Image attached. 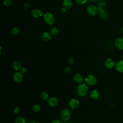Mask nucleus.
<instances>
[{
    "label": "nucleus",
    "mask_w": 123,
    "mask_h": 123,
    "mask_svg": "<svg viewBox=\"0 0 123 123\" xmlns=\"http://www.w3.org/2000/svg\"><path fill=\"white\" fill-rule=\"evenodd\" d=\"M71 116V111L68 109H64L62 110L60 113V118L62 121H68Z\"/></svg>",
    "instance_id": "obj_3"
},
{
    "label": "nucleus",
    "mask_w": 123,
    "mask_h": 123,
    "mask_svg": "<svg viewBox=\"0 0 123 123\" xmlns=\"http://www.w3.org/2000/svg\"><path fill=\"white\" fill-rule=\"evenodd\" d=\"M20 32V29L18 27H14L11 30V33L13 35H17Z\"/></svg>",
    "instance_id": "obj_22"
},
{
    "label": "nucleus",
    "mask_w": 123,
    "mask_h": 123,
    "mask_svg": "<svg viewBox=\"0 0 123 123\" xmlns=\"http://www.w3.org/2000/svg\"><path fill=\"white\" fill-rule=\"evenodd\" d=\"M51 34L48 32H44L41 35V38L44 41H48L51 38Z\"/></svg>",
    "instance_id": "obj_13"
},
{
    "label": "nucleus",
    "mask_w": 123,
    "mask_h": 123,
    "mask_svg": "<svg viewBox=\"0 0 123 123\" xmlns=\"http://www.w3.org/2000/svg\"><path fill=\"white\" fill-rule=\"evenodd\" d=\"M12 2V0H3V3L6 6H10Z\"/></svg>",
    "instance_id": "obj_25"
},
{
    "label": "nucleus",
    "mask_w": 123,
    "mask_h": 123,
    "mask_svg": "<svg viewBox=\"0 0 123 123\" xmlns=\"http://www.w3.org/2000/svg\"><path fill=\"white\" fill-rule=\"evenodd\" d=\"M23 74L21 72H15L13 75V78L14 81L17 83H20L23 81Z\"/></svg>",
    "instance_id": "obj_6"
},
{
    "label": "nucleus",
    "mask_w": 123,
    "mask_h": 123,
    "mask_svg": "<svg viewBox=\"0 0 123 123\" xmlns=\"http://www.w3.org/2000/svg\"><path fill=\"white\" fill-rule=\"evenodd\" d=\"M68 62L70 64H72L74 62V59L73 58H69L68 60Z\"/></svg>",
    "instance_id": "obj_29"
},
{
    "label": "nucleus",
    "mask_w": 123,
    "mask_h": 123,
    "mask_svg": "<svg viewBox=\"0 0 123 123\" xmlns=\"http://www.w3.org/2000/svg\"><path fill=\"white\" fill-rule=\"evenodd\" d=\"M116 48L120 50L123 49V37H117L114 43Z\"/></svg>",
    "instance_id": "obj_9"
},
{
    "label": "nucleus",
    "mask_w": 123,
    "mask_h": 123,
    "mask_svg": "<svg viewBox=\"0 0 123 123\" xmlns=\"http://www.w3.org/2000/svg\"><path fill=\"white\" fill-rule=\"evenodd\" d=\"M73 79L75 83L80 84H82L83 78L82 75L80 74L77 73L74 75Z\"/></svg>",
    "instance_id": "obj_12"
},
{
    "label": "nucleus",
    "mask_w": 123,
    "mask_h": 123,
    "mask_svg": "<svg viewBox=\"0 0 123 123\" xmlns=\"http://www.w3.org/2000/svg\"><path fill=\"white\" fill-rule=\"evenodd\" d=\"M27 72V69L26 67H23L21 69V73L22 74H25Z\"/></svg>",
    "instance_id": "obj_31"
},
{
    "label": "nucleus",
    "mask_w": 123,
    "mask_h": 123,
    "mask_svg": "<svg viewBox=\"0 0 123 123\" xmlns=\"http://www.w3.org/2000/svg\"><path fill=\"white\" fill-rule=\"evenodd\" d=\"M14 123H26V121L23 117L18 116L15 119Z\"/></svg>",
    "instance_id": "obj_19"
},
{
    "label": "nucleus",
    "mask_w": 123,
    "mask_h": 123,
    "mask_svg": "<svg viewBox=\"0 0 123 123\" xmlns=\"http://www.w3.org/2000/svg\"><path fill=\"white\" fill-rule=\"evenodd\" d=\"M91 2H97L99 0H89Z\"/></svg>",
    "instance_id": "obj_35"
},
{
    "label": "nucleus",
    "mask_w": 123,
    "mask_h": 123,
    "mask_svg": "<svg viewBox=\"0 0 123 123\" xmlns=\"http://www.w3.org/2000/svg\"><path fill=\"white\" fill-rule=\"evenodd\" d=\"M43 19L45 22L48 25H52L55 22V17L50 12H46L43 15Z\"/></svg>",
    "instance_id": "obj_2"
},
{
    "label": "nucleus",
    "mask_w": 123,
    "mask_h": 123,
    "mask_svg": "<svg viewBox=\"0 0 123 123\" xmlns=\"http://www.w3.org/2000/svg\"><path fill=\"white\" fill-rule=\"evenodd\" d=\"M61 11L62 12H66V8H64V7L62 8L61 9Z\"/></svg>",
    "instance_id": "obj_33"
},
{
    "label": "nucleus",
    "mask_w": 123,
    "mask_h": 123,
    "mask_svg": "<svg viewBox=\"0 0 123 123\" xmlns=\"http://www.w3.org/2000/svg\"><path fill=\"white\" fill-rule=\"evenodd\" d=\"M48 103L49 106L51 107H55L58 105L59 100L55 97H51L48 100Z\"/></svg>",
    "instance_id": "obj_10"
},
{
    "label": "nucleus",
    "mask_w": 123,
    "mask_h": 123,
    "mask_svg": "<svg viewBox=\"0 0 123 123\" xmlns=\"http://www.w3.org/2000/svg\"><path fill=\"white\" fill-rule=\"evenodd\" d=\"M19 108L18 107H16L13 109V112L15 114L18 113L19 112Z\"/></svg>",
    "instance_id": "obj_30"
},
{
    "label": "nucleus",
    "mask_w": 123,
    "mask_h": 123,
    "mask_svg": "<svg viewBox=\"0 0 123 123\" xmlns=\"http://www.w3.org/2000/svg\"><path fill=\"white\" fill-rule=\"evenodd\" d=\"M51 123H62V122L59 119H56L53 120Z\"/></svg>",
    "instance_id": "obj_32"
},
{
    "label": "nucleus",
    "mask_w": 123,
    "mask_h": 123,
    "mask_svg": "<svg viewBox=\"0 0 123 123\" xmlns=\"http://www.w3.org/2000/svg\"><path fill=\"white\" fill-rule=\"evenodd\" d=\"M116 69L120 73H123V60L119 61L116 63Z\"/></svg>",
    "instance_id": "obj_14"
},
{
    "label": "nucleus",
    "mask_w": 123,
    "mask_h": 123,
    "mask_svg": "<svg viewBox=\"0 0 123 123\" xmlns=\"http://www.w3.org/2000/svg\"><path fill=\"white\" fill-rule=\"evenodd\" d=\"M50 33L52 35H56L58 33V29L56 27H52L50 29Z\"/></svg>",
    "instance_id": "obj_24"
},
{
    "label": "nucleus",
    "mask_w": 123,
    "mask_h": 123,
    "mask_svg": "<svg viewBox=\"0 0 123 123\" xmlns=\"http://www.w3.org/2000/svg\"><path fill=\"white\" fill-rule=\"evenodd\" d=\"M85 81L89 86H94L97 82V77L93 75H89L85 78Z\"/></svg>",
    "instance_id": "obj_5"
},
{
    "label": "nucleus",
    "mask_w": 123,
    "mask_h": 123,
    "mask_svg": "<svg viewBox=\"0 0 123 123\" xmlns=\"http://www.w3.org/2000/svg\"><path fill=\"white\" fill-rule=\"evenodd\" d=\"M40 106L39 105L37 104H35L34 105L33 107H32V110L34 112H37L40 110Z\"/></svg>",
    "instance_id": "obj_23"
},
{
    "label": "nucleus",
    "mask_w": 123,
    "mask_h": 123,
    "mask_svg": "<svg viewBox=\"0 0 123 123\" xmlns=\"http://www.w3.org/2000/svg\"><path fill=\"white\" fill-rule=\"evenodd\" d=\"M72 70V68L70 66H67L66 67H65L64 69V72L65 73H66V74H68V73H69L70 72H71Z\"/></svg>",
    "instance_id": "obj_27"
},
{
    "label": "nucleus",
    "mask_w": 123,
    "mask_h": 123,
    "mask_svg": "<svg viewBox=\"0 0 123 123\" xmlns=\"http://www.w3.org/2000/svg\"><path fill=\"white\" fill-rule=\"evenodd\" d=\"M99 16L101 18H102L103 19H106L108 18L109 14L106 11L104 10V9H101L99 10Z\"/></svg>",
    "instance_id": "obj_17"
},
{
    "label": "nucleus",
    "mask_w": 123,
    "mask_h": 123,
    "mask_svg": "<svg viewBox=\"0 0 123 123\" xmlns=\"http://www.w3.org/2000/svg\"><path fill=\"white\" fill-rule=\"evenodd\" d=\"M30 4H29V3H28V2H25V3L24 4V5H23V7H24V8L25 9H29V7H30Z\"/></svg>",
    "instance_id": "obj_28"
},
{
    "label": "nucleus",
    "mask_w": 123,
    "mask_h": 123,
    "mask_svg": "<svg viewBox=\"0 0 123 123\" xmlns=\"http://www.w3.org/2000/svg\"><path fill=\"white\" fill-rule=\"evenodd\" d=\"M99 92L96 89H94L92 91H91L90 93V97L93 99H97L99 97Z\"/></svg>",
    "instance_id": "obj_18"
},
{
    "label": "nucleus",
    "mask_w": 123,
    "mask_h": 123,
    "mask_svg": "<svg viewBox=\"0 0 123 123\" xmlns=\"http://www.w3.org/2000/svg\"><path fill=\"white\" fill-rule=\"evenodd\" d=\"M71 123V122H70L66 121V122H65V123Z\"/></svg>",
    "instance_id": "obj_36"
},
{
    "label": "nucleus",
    "mask_w": 123,
    "mask_h": 123,
    "mask_svg": "<svg viewBox=\"0 0 123 123\" xmlns=\"http://www.w3.org/2000/svg\"><path fill=\"white\" fill-rule=\"evenodd\" d=\"M86 11L87 13L91 16H94L97 15L99 12L98 6L95 5H90L87 6Z\"/></svg>",
    "instance_id": "obj_4"
},
{
    "label": "nucleus",
    "mask_w": 123,
    "mask_h": 123,
    "mask_svg": "<svg viewBox=\"0 0 123 123\" xmlns=\"http://www.w3.org/2000/svg\"><path fill=\"white\" fill-rule=\"evenodd\" d=\"M32 15L35 18H39L43 15L42 12L38 9H34L31 11Z\"/></svg>",
    "instance_id": "obj_11"
},
{
    "label": "nucleus",
    "mask_w": 123,
    "mask_h": 123,
    "mask_svg": "<svg viewBox=\"0 0 123 123\" xmlns=\"http://www.w3.org/2000/svg\"><path fill=\"white\" fill-rule=\"evenodd\" d=\"M104 64L105 67L106 68L111 69L114 66L115 63L113 59L111 58H108L105 61Z\"/></svg>",
    "instance_id": "obj_8"
},
{
    "label": "nucleus",
    "mask_w": 123,
    "mask_h": 123,
    "mask_svg": "<svg viewBox=\"0 0 123 123\" xmlns=\"http://www.w3.org/2000/svg\"><path fill=\"white\" fill-rule=\"evenodd\" d=\"M27 123H39L37 121H30L29 122H28Z\"/></svg>",
    "instance_id": "obj_34"
},
{
    "label": "nucleus",
    "mask_w": 123,
    "mask_h": 123,
    "mask_svg": "<svg viewBox=\"0 0 123 123\" xmlns=\"http://www.w3.org/2000/svg\"><path fill=\"white\" fill-rule=\"evenodd\" d=\"M122 32H123V28H122Z\"/></svg>",
    "instance_id": "obj_37"
},
{
    "label": "nucleus",
    "mask_w": 123,
    "mask_h": 123,
    "mask_svg": "<svg viewBox=\"0 0 123 123\" xmlns=\"http://www.w3.org/2000/svg\"><path fill=\"white\" fill-rule=\"evenodd\" d=\"M88 90V86L85 84H80L77 87V93L80 97L86 96Z\"/></svg>",
    "instance_id": "obj_1"
},
{
    "label": "nucleus",
    "mask_w": 123,
    "mask_h": 123,
    "mask_svg": "<svg viewBox=\"0 0 123 123\" xmlns=\"http://www.w3.org/2000/svg\"><path fill=\"white\" fill-rule=\"evenodd\" d=\"M73 2L72 0H63V6L66 9H69L72 7Z\"/></svg>",
    "instance_id": "obj_15"
},
{
    "label": "nucleus",
    "mask_w": 123,
    "mask_h": 123,
    "mask_svg": "<svg viewBox=\"0 0 123 123\" xmlns=\"http://www.w3.org/2000/svg\"><path fill=\"white\" fill-rule=\"evenodd\" d=\"M106 4V2L103 0H101L99 1L98 3V10H99L103 9V8L105 6Z\"/></svg>",
    "instance_id": "obj_20"
},
{
    "label": "nucleus",
    "mask_w": 123,
    "mask_h": 123,
    "mask_svg": "<svg viewBox=\"0 0 123 123\" xmlns=\"http://www.w3.org/2000/svg\"><path fill=\"white\" fill-rule=\"evenodd\" d=\"M88 0H75V2L79 5H83L86 3Z\"/></svg>",
    "instance_id": "obj_26"
},
{
    "label": "nucleus",
    "mask_w": 123,
    "mask_h": 123,
    "mask_svg": "<svg viewBox=\"0 0 123 123\" xmlns=\"http://www.w3.org/2000/svg\"><path fill=\"white\" fill-rule=\"evenodd\" d=\"M12 68L15 71H18L21 68V63L19 61H14L12 65Z\"/></svg>",
    "instance_id": "obj_16"
},
{
    "label": "nucleus",
    "mask_w": 123,
    "mask_h": 123,
    "mask_svg": "<svg viewBox=\"0 0 123 123\" xmlns=\"http://www.w3.org/2000/svg\"><path fill=\"white\" fill-rule=\"evenodd\" d=\"M69 105L71 109L73 110H75L79 108L80 106V102L78 99L75 98H72L69 101Z\"/></svg>",
    "instance_id": "obj_7"
},
{
    "label": "nucleus",
    "mask_w": 123,
    "mask_h": 123,
    "mask_svg": "<svg viewBox=\"0 0 123 123\" xmlns=\"http://www.w3.org/2000/svg\"><path fill=\"white\" fill-rule=\"evenodd\" d=\"M40 97L42 99L44 100H48L49 98V95L48 93L46 92H42L41 93L40 95Z\"/></svg>",
    "instance_id": "obj_21"
}]
</instances>
